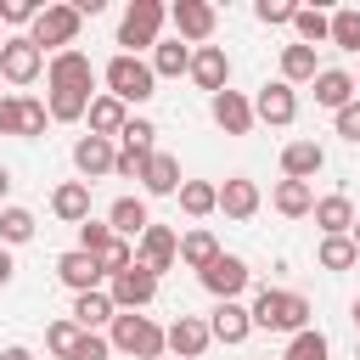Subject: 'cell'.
<instances>
[{"mask_svg":"<svg viewBox=\"0 0 360 360\" xmlns=\"http://www.w3.org/2000/svg\"><path fill=\"white\" fill-rule=\"evenodd\" d=\"M0 45H6V28H0Z\"/></svg>","mask_w":360,"mask_h":360,"instance_id":"obj_57","label":"cell"},{"mask_svg":"<svg viewBox=\"0 0 360 360\" xmlns=\"http://www.w3.org/2000/svg\"><path fill=\"white\" fill-rule=\"evenodd\" d=\"M259 202H264V197H259V186H253L248 174H231V180L219 186V214H225V219H253Z\"/></svg>","mask_w":360,"mask_h":360,"instance_id":"obj_21","label":"cell"},{"mask_svg":"<svg viewBox=\"0 0 360 360\" xmlns=\"http://www.w3.org/2000/svg\"><path fill=\"white\" fill-rule=\"evenodd\" d=\"M141 186H146V197H174V191H180V158H169V152H152V163H146Z\"/></svg>","mask_w":360,"mask_h":360,"instance_id":"obj_26","label":"cell"},{"mask_svg":"<svg viewBox=\"0 0 360 360\" xmlns=\"http://www.w3.org/2000/svg\"><path fill=\"white\" fill-rule=\"evenodd\" d=\"M174 197H180V208H186L191 219H202V214H214V208H219V186H214V180H180V191H174Z\"/></svg>","mask_w":360,"mask_h":360,"instance_id":"obj_32","label":"cell"},{"mask_svg":"<svg viewBox=\"0 0 360 360\" xmlns=\"http://www.w3.org/2000/svg\"><path fill=\"white\" fill-rule=\"evenodd\" d=\"M186 73H191V79H197V90H208V96L231 90V56H225V45H197Z\"/></svg>","mask_w":360,"mask_h":360,"instance_id":"obj_14","label":"cell"},{"mask_svg":"<svg viewBox=\"0 0 360 360\" xmlns=\"http://www.w3.org/2000/svg\"><path fill=\"white\" fill-rule=\"evenodd\" d=\"M39 73H45V51H39L28 34H6V45H0V79L22 90V84H34Z\"/></svg>","mask_w":360,"mask_h":360,"instance_id":"obj_7","label":"cell"},{"mask_svg":"<svg viewBox=\"0 0 360 360\" xmlns=\"http://www.w3.org/2000/svg\"><path fill=\"white\" fill-rule=\"evenodd\" d=\"M79 28H84V17L56 0V6H39V17L28 22V39L56 56V51H73V45H79Z\"/></svg>","mask_w":360,"mask_h":360,"instance_id":"obj_5","label":"cell"},{"mask_svg":"<svg viewBox=\"0 0 360 360\" xmlns=\"http://www.w3.org/2000/svg\"><path fill=\"white\" fill-rule=\"evenodd\" d=\"M292 28H298V45H326V34H332V17L321 11V6H298L292 11Z\"/></svg>","mask_w":360,"mask_h":360,"instance_id":"obj_33","label":"cell"},{"mask_svg":"<svg viewBox=\"0 0 360 360\" xmlns=\"http://www.w3.org/2000/svg\"><path fill=\"white\" fill-rule=\"evenodd\" d=\"M51 214H56L62 225H84V219H90V186H84V180H62V186L51 191Z\"/></svg>","mask_w":360,"mask_h":360,"instance_id":"obj_24","label":"cell"},{"mask_svg":"<svg viewBox=\"0 0 360 360\" xmlns=\"http://www.w3.org/2000/svg\"><path fill=\"white\" fill-rule=\"evenodd\" d=\"M208 112H214V124H219L225 135H248V129H253V101H248L242 90H219V96H208Z\"/></svg>","mask_w":360,"mask_h":360,"instance_id":"obj_18","label":"cell"},{"mask_svg":"<svg viewBox=\"0 0 360 360\" xmlns=\"http://www.w3.org/2000/svg\"><path fill=\"white\" fill-rule=\"evenodd\" d=\"M349 315H354V332H360V298H354V304H349Z\"/></svg>","mask_w":360,"mask_h":360,"instance_id":"obj_53","label":"cell"},{"mask_svg":"<svg viewBox=\"0 0 360 360\" xmlns=\"http://www.w3.org/2000/svg\"><path fill=\"white\" fill-rule=\"evenodd\" d=\"M6 197H11V169L0 163V202H6Z\"/></svg>","mask_w":360,"mask_h":360,"instance_id":"obj_52","label":"cell"},{"mask_svg":"<svg viewBox=\"0 0 360 360\" xmlns=\"http://www.w3.org/2000/svg\"><path fill=\"white\" fill-rule=\"evenodd\" d=\"M112 315H118V309H112V298H107V287H96V292H73V315H68V321H73L79 332H96V326H112Z\"/></svg>","mask_w":360,"mask_h":360,"instance_id":"obj_25","label":"cell"},{"mask_svg":"<svg viewBox=\"0 0 360 360\" xmlns=\"http://www.w3.org/2000/svg\"><path fill=\"white\" fill-rule=\"evenodd\" d=\"M0 135H22V96H0Z\"/></svg>","mask_w":360,"mask_h":360,"instance_id":"obj_49","label":"cell"},{"mask_svg":"<svg viewBox=\"0 0 360 360\" xmlns=\"http://www.w3.org/2000/svg\"><path fill=\"white\" fill-rule=\"evenodd\" d=\"M11 276H17V264H11V248H0V287H6Z\"/></svg>","mask_w":360,"mask_h":360,"instance_id":"obj_50","label":"cell"},{"mask_svg":"<svg viewBox=\"0 0 360 360\" xmlns=\"http://www.w3.org/2000/svg\"><path fill=\"white\" fill-rule=\"evenodd\" d=\"M349 242H354V248H360V214H354V231H349Z\"/></svg>","mask_w":360,"mask_h":360,"instance_id":"obj_54","label":"cell"},{"mask_svg":"<svg viewBox=\"0 0 360 360\" xmlns=\"http://www.w3.org/2000/svg\"><path fill=\"white\" fill-rule=\"evenodd\" d=\"M281 360H332V343H326V332L304 326V332H292V343H287Z\"/></svg>","mask_w":360,"mask_h":360,"instance_id":"obj_38","label":"cell"},{"mask_svg":"<svg viewBox=\"0 0 360 360\" xmlns=\"http://www.w3.org/2000/svg\"><path fill=\"white\" fill-rule=\"evenodd\" d=\"M107 242H112V225H107V219H84V225H79V253H90V259H96Z\"/></svg>","mask_w":360,"mask_h":360,"instance_id":"obj_43","label":"cell"},{"mask_svg":"<svg viewBox=\"0 0 360 360\" xmlns=\"http://www.w3.org/2000/svg\"><path fill=\"white\" fill-rule=\"evenodd\" d=\"M309 219L321 225V236H349V231H354V202H349L343 191H332V197H315Z\"/></svg>","mask_w":360,"mask_h":360,"instance_id":"obj_22","label":"cell"},{"mask_svg":"<svg viewBox=\"0 0 360 360\" xmlns=\"http://www.w3.org/2000/svg\"><path fill=\"white\" fill-rule=\"evenodd\" d=\"M152 141H158V124H152V118H129V124L118 129V146H141V152H158Z\"/></svg>","mask_w":360,"mask_h":360,"instance_id":"obj_40","label":"cell"},{"mask_svg":"<svg viewBox=\"0 0 360 360\" xmlns=\"http://www.w3.org/2000/svg\"><path fill=\"white\" fill-rule=\"evenodd\" d=\"M0 360H34V354H28L22 343H11V349H0Z\"/></svg>","mask_w":360,"mask_h":360,"instance_id":"obj_51","label":"cell"},{"mask_svg":"<svg viewBox=\"0 0 360 360\" xmlns=\"http://www.w3.org/2000/svg\"><path fill=\"white\" fill-rule=\"evenodd\" d=\"M45 84L51 90H84V96H96L90 84H96V62L73 45V51H56L51 62H45Z\"/></svg>","mask_w":360,"mask_h":360,"instance_id":"obj_10","label":"cell"},{"mask_svg":"<svg viewBox=\"0 0 360 360\" xmlns=\"http://www.w3.org/2000/svg\"><path fill=\"white\" fill-rule=\"evenodd\" d=\"M112 158H118V141H101V135H79L73 141V169H79L84 186L96 174H112Z\"/></svg>","mask_w":360,"mask_h":360,"instance_id":"obj_16","label":"cell"},{"mask_svg":"<svg viewBox=\"0 0 360 360\" xmlns=\"http://www.w3.org/2000/svg\"><path fill=\"white\" fill-rule=\"evenodd\" d=\"M34 231H39V219L28 208H17V202L0 208V248H22V242H34Z\"/></svg>","mask_w":360,"mask_h":360,"instance_id":"obj_31","label":"cell"},{"mask_svg":"<svg viewBox=\"0 0 360 360\" xmlns=\"http://www.w3.org/2000/svg\"><path fill=\"white\" fill-rule=\"evenodd\" d=\"M354 360H360V343H354Z\"/></svg>","mask_w":360,"mask_h":360,"instance_id":"obj_56","label":"cell"},{"mask_svg":"<svg viewBox=\"0 0 360 360\" xmlns=\"http://www.w3.org/2000/svg\"><path fill=\"white\" fill-rule=\"evenodd\" d=\"M68 360H112V343H107L101 332H79V343H73Z\"/></svg>","mask_w":360,"mask_h":360,"instance_id":"obj_46","label":"cell"},{"mask_svg":"<svg viewBox=\"0 0 360 360\" xmlns=\"http://www.w3.org/2000/svg\"><path fill=\"white\" fill-rule=\"evenodd\" d=\"M321 169H326V146L321 141H287L281 146V180H304L309 186Z\"/></svg>","mask_w":360,"mask_h":360,"instance_id":"obj_17","label":"cell"},{"mask_svg":"<svg viewBox=\"0 0 360 360\" xmlns=\"http://www.w3.org/2000/svg\"><path fill=\"white\" fill-rule=\"evenodd\" d=\"M191 68V45L186 39H158L152 45V79H180Z\"/></svg>","mask_w":360,"mask_h":360,"instance_id":"obj_28","label":"cell"},{"mask_svg":"<svg viewBox=\"0 0 360 360\" xmlns=\"http://www.w3.org/2000/svg\"><path fill=\"white\" fill-rule=\"evenodd\" d=\"M208 338L214 343H248L253 338V315H248V304L242 298H231V304H214V315H208Z\"/></svg>","mask_w":360,"mask_h":360,"instance_id":"obj_15","label":"cell"},{"mask_svg":"<svg viewBox=\"0 0 360 360\" xmlns=\"http://www.w3.org/2000/svg\"><path fill=\"white\" fill-rule=\"evenodd\" d=\"M174 259H180V236H174L169 225L152 219V225L135 236V264L152 270V276H163V270H174Z\"/></svg>","mask_w":360,"mask_h":360,"instance_id":"obj_11","label":"cell"},{"mask_svg":"<svg viewBox=\"0 0 360 360\" xmlns=\"http://www.w3.org/2000/svg\"><path fill=\"white\" fill-rule=\"evenodd\" d=\"M197 281L214 292V304H231V298H242V292H248L253 270H248V259H236V253H225V248H219V259H214L208 270H197Z\"/></svg>","mask_w":360,"mask_h":360,"instance_id":"obj_8","label":"cell"},{"mask_svg":"<svg viewBox=\"0 0 360 360\" xmlns=\"http://www.w3.org/2000/svg\"><path fill=\"white\" fill-rule=\"evenodd\" d=\"M39 17V0H0V28H28Z\"/></svg>","mask_w":360,"mask_h":360,"instance_id":"obj_44","label":"cell"},{"mask_svg":"<svg viewBox=\"0 0 360 360\" xmlns=\"http://www.w3.org/2000/svg\"><path fill=\"white\" fill-rule=\"evenodd\" d=\"M73 343H79V326H73V321H51V326H45V349H51L56 360H68Z\"/></svg>","mask_w":360,"mask_h":360,"instance_id":"obj_42","label":"cell"},{"mask_svg":"<svg viewBox=\"0 0 360 360\" xmlns=\"http://www.w3.org/2000/svg\"><path fill=\"white\" fill-rule=\"evenodd\" d=\"M321 68H315V51L309 45H281V84H309Z\"/></svg>","mask_w":360,"mask_h":360,"instance_id":"obj_34","label":"cell"},{"mask_svg":"<svg viewBox=\"0 0 360 360\" xmlns=\"http://www.w3.org/2000/svg\"><path fill=\"white\" fill-rule=\"evenodd\" d=\"M84 118H90V135H101V141H118V129L129 124V107H124V101H112V96L101 90V96H90Z\"/></svg>","mask_w":360,"mask_h":360,"instance_id":"obj_23","label":"cell"},{"mask_svg":"<svg viewBox=\"0 0 360 360\" xmlns=\"http://www.w3.org/2000/svg\"><path fill=\"white\" fill-rule=\"evenodd\" d=\"M292 0H253V17L264 22V28H281V22H292Z\"/></svg>","mask_w":360,"mask_h":360,"instance_id":"obj_45","label":"cell"},{"mask_svg":"<svg viewBox=\"0 0 360 360\" xmlns=\"http://www.w3.org/2000/svg\"><path fill=\"white\" fill-rule=\"evenodd\" d=\"M163 22H169V6H163V0H129L124 17H118V45H124V56L152 51L158 34H163Z\"/></svg>","mask_w":360,"mask_h":360,"instance_id":"obj_2","label":"cell"},{"mask_svg":"<svg viewBox=\"0 0 360 360\" xmlns=\"http://www.w3.org/2000/svg\"><path fill=\"white\" fill-rule=\"evenodd\" d=\"M326 45H338V51H360V6L332 11V34H326Z\"/></svg>","mask_w":360,"mask_h":360,"instance_id":"obj_37","label":"cell"},{"mask_svg":"<svg viewBox=\"0 0 360 360\" xmlns=\"http://www.w3.org/2000/svg\"><path fill=\"white\" fill-rule=\"evenodd\" d=\"M107 298H112V309H118V315H141V309L158 298V276H152V270H141V264H129V270L107 276Z\"/></svg>","mask_w":360,"mask_h":360,"instance_id":"obj_6","label":"cell"},{"mask_svg":"<svg viewBox=\"0 0 360 360\" xmlns=\"http://www.w3.org/2000/svg\"><path fill=\"white\" fill-rule=\"evenodd\" d=\"M332 124H338V135H343L349 146H360V96H354L349 107H338V112H332Z\"/></svg>","mask_w":360,"mask_h":360,"instance_id":"obj_48","label":"cell"},{"mask_svg":"<svg viewBox=\"0 0 360 360\" xmlns=\"http://www.w3.org/2000/svg\"><path fill=\"white\" fill-rule=\"evenodd\" d=\"M96 264H101V276H118V270H129L135 264V242H124V236H112L101 253H96Z\"/></svg>","mask_w":360,"mask_h":360,"instance_id":"obj_39","label":"cell"},{"mask_svg":"<svg viewBox=\"0 0 360 360\" xmlns=\"http://www.w3.org/2000/svg\"><path fill=\"white\" fill-rule=\"evenodd\" d=\"M169 22H174V39H186V45L197 51V45H208V39H214L219 11H214L208 0H174V6H169Z\"/></svg>","mask_w":360,"mask_h":360,"instance_id":"obj_9","label":"cell"},{"mask_svg":"<svg viewBox=\"0 0 360 360\" xmlns=\"http://www.w3.org/2000/svg\"><path fill=\"white\" fill-rule=\"evenodd\" d=\"M208 343H214V338H208V321H202V315H180V321L163 326V349H169L174 360H202Z\"/></svg>","mask_w":360,"mask_h":360,"instance_id":"obj_13","label":"cell"},{"mask_svg":"<svg viewBox=\"0 0 360 360\" xmlns=\"http://www.w3.org/2000/svg\"><path fill=\"white\" fill-rule=\"evenodd\" d=\"M309 90H315V107L338 112V107L354 101V73H343V68H321V73L309 79Z\"/></svg>","mask_w":360,"mask_h":360,"instance_id":"obj_20","label":"cell"},{"mask_svg":"<svg viewBox=\"0 0 360 360\" xmlns=\"http://www.w3.org/2000/svg\"><path fill=\"white\" fill-rule=\"evenodd\" d=\"M248 315H253V326L292 338V332L309 326V298H304V292H287V287H259L253 304H248Z\"/></svg>","mask_w":360,"mask_h":360,"instance_id":"obj_1","label":"cell"},{"mask_svg":"<svg viewBox=\"0 0 360 360\" xmlns=\"http://www.w3.org/2000/svg\"><path fill=\"white\" fill-rule=\"evenodd\" d=\"M146 163H152V152H141V146H118L112 174H118V180H141V174H146Z\"/></svg>","mask_w":360,"mask_h":360,"instance_id":"obj_41","label":"cell"},{"mask_svg":"<svg viewBox=\"0 0 360 360\" xmlns=\"http://www.w3.org/2000/svg\"><path fill=\"white\" fill-rule=\"evenodd\" d=\"M315 264H321V270H349V264H360V248H354L349 236H321Z\"/></svg>","mask_w":360,"mask_h":360,"instance_id":"obj_36","label":"cell"},{"mask_svg":"<svg viewBox=\"0 0 360 360\" xmlns=\"http://www.w3.org/2000/svg\"><path fill=\"white\" fill-rule=\"evenodd\" d=\"M56 281L62 287H73V292H96L107 276H101V264L90 259V253H79V248H68L62 259H56Z\"/></svg>","mask_w":360,"mask_h":360,"instance_id":"obj_19","label":"cell"},{"mask_svg":"<svg viewBox=\"0 0 360 360\" xmlns=\"http://www.w3.org/2000/svg\"><path fill=\"white\" fill-rule=\"evenodd\" d=\"M107 343H112L118 354H135V360H163V354H169V349H163V326H158L152 315H112Z\"/></svg>","mask_w":360,"mask_h":360,"instance_id":"obj_4","label":"cell"},{"mask_svg":"<svg viewBox=\"0 0 360 360\" xmlns=\"http://www.w3.org/2000/svg\"><path fill=\"white\" fill-rule=\"evenodd\" d=\"M101 79H107V96L112 101H124V107H141V101H152L158 96V79H152V62H141V56H112L107 68H101Z\"/></svg>","mask_w":360,"mask_h":360,"instance_id":"obj_3","label":"cell"},{"mask_svg":"<svg viewBox=\"0 0 360 360\" xmlns=\"http://www.w3.org/2000/svg\"><path fill=\"white\" fill-rule=\"evenodd\" d=\"M270 202H276V214H287V219H304V214L315 208V186H304V180H276Z\"/></svg>","mask_w":360,"mask_h":360,"instance_id":"obj_29","label":"cell"},{"mask_svg":"<svg viewBox=\"0 0 360 360\" xmlns=\"http://www.w3.org/2000/svg\"><path fill=\"white\" fill-rule=\"evenodd\" d=\"M107 225H112V236H124V242H129V236H141V231L152 225V214H146V202H141V197H118V202L107 208Z\"/></svg>","mask_w":360,"mask_h":360,"instance_id":"obj_27","label":"cell"},{"mask_svg":"<svg viewBox=\"0 0 360 360\" xmlns=\"http://www.w3.org/2000/svg\"><path fill=\"white\" fill-rule=\"evenodd\" d=\"M45 124H51V112H45V101H34V96H22V141H34V135H45Z\"/></svg>","mask_w":360,"mask_h":360,"instance_id":"obj_47","label":"cell"},{"mask_svg":"<svg viewBox=\"0 0 360 360\" xmlns=\"http://www.w3.org/2000/svg\"><path fill=\"white\" fill-rule=\"evenodd\" d=\"M298 118V96H292V84H281V79H270V84H259V96H253V124H270V129H287Z\"/></svg>","mask_w":360,"mask_h":360,"instance_id":"obj_12","label":"cell"},{"mask_svg":"<svg viewBox=\"0 0 360 360\" xmlns=\"http://www.w3.org/2000/svg\"><path fill=\"white\" fill-rule=\"evenodd\" d=\"M354 96H360V73H354Z\"/></svg>","mask_w":360,"mask_h":360,"instance_id":"obj_55","label":"cell"},{"mask_svg":"<svg viewBox=\"0 0 360 360\" xmlns=\"http://www.w3.org/2000/svg\"><path fill=\"white\" fill-rule=\"evenodd\" d=\"M84 107H90L84 90H45V112H51V124H79Z\"/></svg>","mask_w":360,"mask_h":360,"instance_id":"obj_35","label":"cell"},{"mask_svg":"<svg viewBox=\"0 0 360 360\" xmlns=\"http://www.w3.org/2000/svg\"><path fill=\"white\" fill-rule=\"evenodd\" d=\"M214 259H219L214 231H202V225H197V231H186V236H180V264H186V270H208Z\"/></svg>","mask_w":360,"mask_h":360,"instance_id":"obj_30","label":"cell"}]
</instances>
